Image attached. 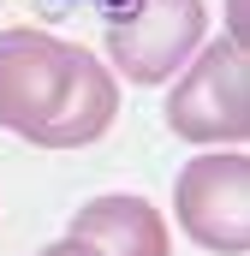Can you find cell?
<instances>
[{"label":"cell","instance_id":"obj_1","mask_svg":"<svg viewBox=\"0 0 250 256\" xmlns=\"http://www.w3.org/2000/svg\"><path fill=\"white\" fill-rule=\"evenodd\" d=\"M120 114L108 66L48 30H0V126L36 149H84Z\"/></svg>","mask_w":250,"mask_h":256},{"label":"cell","instance_id":"obj_2","mask_svg":"<svg viewBox=\"0 0 250 256\" xmlns=\"http://www.w3.org/2000/svg\"><path fill=\"white\" fill-rule=\"evenodd\" d=\"M167 126L185 143H244L250 137V60H244V42L196 48V66L167 96Z\"/></svg>","mask_w":250,"mask_h":256},{"label":"cell","instance_id":"obj_3","mask_svg":"<svg viewBox=\"0 0 250 256\" xmlns=\"http://www.w3.org/2000/svg\"><path fill=\"white\" fill-rule=\"evenodd\" d=\"M173 208H179L185 238H196L202 250L244 256L250 250V161L238 149L196 155L185 173H179Z\"/></svg>","mask_w":250,"mask_h":256},{"label":"cell","instance_id":"obj_4","mask_svg":"<svg viewBox=\"0 0 250 256\" xmlns=\"http://www.w3.org/2000/svg\"><path fill=\"white\" fill-rule=\"evenodd\" d=\"M202 0H137L125 18L108 24V54L131 84H167L202 48Z\"/></svg>","mask_w":250,"mask_h":256},{"label":"cell","instance_id":"obj_5","mask_svg":"<svg viewBox=\"0 0 250 256\" xmlns=\"http://www.w3.org/2000/svg\"><path fill=\"white\" fill-rule=\"evenodd\" d=\"M72 238L96 256H167V220L143 196H96L72 214Z\"/></svg>","mask_w":250,"mask_h":256},{"label":"cell","instance_id":"obj_6","mask_svg":"<svg viewBox=\"0 0 250 256\" xmlns=\"http://www.w3.org/2000/svg\"><path fill=\"white\" fill-rule=\"evenodd\" d=\"M42 256H96L90 244H78V238H60V244H48Z\"/></svg>","mask_w":250,"mask_h":256},{"label":"cell","instance_id":"obj_7","mask_svg":"<svg viewBox=\"0 0 250 256\" xmlns=\"http://www.w3.org/2000/svg\"><path fill=\"white\" fill-rule=\"evenodd\" d=\"M226 12H232V42H244V0H226Z\"/></svg>","mask_w":250,"mask_h":256}]
</instances>
